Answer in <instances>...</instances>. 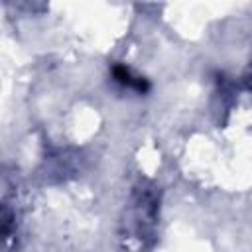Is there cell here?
I'll return each instance as SVG.
<instances>
[{
	"label": "cell",
	"mask_w": 252,
	"mask_h": 252,
	"mask_svg": "<svg viewBox=\"0 0 252 252\" xmlns=\"http://www.w3.org/2000/svg\"><path fill=\"white\" fill-rule=\"evenodd\" d=\"M112 75H114V79H116L120 85L132 87V89H136V91H140V93H146V91L150 89V83H148L146 79L134 77V75L130 73V69L124 67V65H114V67H112Z\"/></svg>",
	"instance_id": "obj_1"
}]
</instances>
